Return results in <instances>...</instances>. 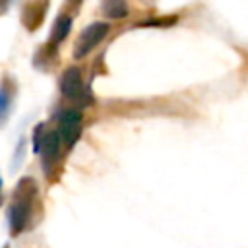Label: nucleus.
I'll return each mask as SVG.
<instances>
[{
    "instance_id": "nucleus-1",
    "label": "nucleus",
    "mask_w": 248,
    "mask_h": 248,
    "mask_svg": "<svg viewBox=\"0 0 248 248\" xmlns=\"http://www.w3.org/2000/svg\"><path fill=\"white\" fill-rule=\"evenodd\" d=\"M39 209V190L31 176L19 178L14 188L12 202L8 207V223L12 236H19L29 231L35 223V211Z\"/></svg>"
},
{
    "instance_id": "nucleus-2",
    "label": "nucleus",
    "mask_w": 248,
    "mask_h": 248,
    "mask_svg": "<svg viewBox=\"0 0 248 248\" xmlns=\"http://www.w3.org/2000/svg\"><path fill=\"white\" fill-rule=\"evenodd\" d=\"M60 140L56 136V132L52 130H45V126H39L35 132V151L41 153L43 159V169L45 172H52V169L58 165L60 161Z\"/></svg>"
},
{
    "instance_id": "nucleus-3",
    "label": "nucleus",
    "mask_w": 248,
    "mask_h": 248,
    "mask_svg": "<svg viewBox=\"0 0 248 248\" xmlns=\"http://www.w3.org/2000/svg\"><path fill=\"white\" fill-rule=\"evenodd\" d=\"M81 128H83V116L79 110H62L56 116V136L60 140L62 145H66L68 149H72L76 145V141L81 136Z\"/></svg>"
},
{
    "instance_id": "nucleus-4",
    "label": "nucleus",
    "mask_w": 248,
    "mask_h": 248,
    "mask_svg": "<svg viewBox=\"0 0 248 248\" xmlns=\"http://www.w3.org/2000/svg\"><path fill=\"white\" fill-rule=\"evenodd\" d=\"M108 33V23L105 21H93L89 23L78 37L76 45H74V58H85Z\"/></svg>"
},
{
    "instance_id": "nucleus-5",
    "label": "nucleus",
    "mask_w": 248,
    "mask_h": 248,
    "mask_svg": "<svg viewBox=\"0 0 248 248\" xmlns=\"http://www.w3.org/2000/svg\"><path fill=\"white\" fill-rule=\"evenodd\" d=\"M60 91L66 99L70 101H85L87 99V87L83 83V76H81V70L76 68V66H70L62 72L60 76Z\"/></svg>"
},
{
    "instance_id": "nucleus-6",
    "label": "nucleus",
    "mask_w": 248,
    "mask_h": 248,
    "mask_svg": "<svg viewBox=\"0 0 248 248\" xmlns=\"http://www.w3.org/2000/svg\"><path fill=\"white\" fill-rule=\"evenodd\" d=\"M48 10V0H31L21 10V23L27 31H35L43 25Z\"/></svg>"
},
{
    "instance_id": "nucleus-7",
    "label": "nucleus",
    "mask_w": 248,
    "mask_h": 248,
    "mask_svg": "<svg viewBox=\"0 0 248 248\" xmlns=\"http://www.w3.org/2000/svg\"><path fill=\"white\" fill-rule=\"evenodd\" d=\"M14 101H16V83L12 81L10 76H4L0 83V126H4V122L8 120Z\"/></svg>"
},
{
    "instance_id": "nucleus-8",
    "label": "nucleus",
    "mask_w": 248,
    "mask_h": 248,
    "mask_svg": "<svg viewBox=\"0 0 248 248\" xmlns=\"http://www.w3.org/2000/svg\"><path fill=\"white\" fill-rule=\"evenodd\" d=\"M70 31H72V17H70V16H66V14H60V16L56 17L54 25H52L48 45L56 46L58 43H62V41L68 37V33H70Z\"/></svg>"
},
{
    "instance_id": "nucleus-9",
    "label": "nucleus",
    "mask_w": 248,
    "mask_h": 248,
    "mask_svg": "<svg viewBox=\"0 0 248 248\" xmlns=\"http://www.w3.org/2000/svg\"><path fill=\"white\" fill-rule=\"evenodd\" d=\"M103 14L110 19H122L128 16V2L126 0H101Z\"/></svg>"
},
{
    "instance_id": "nucleus-10",
    "label": "nucleus",
    "mask_w": 248,
    "mask_h": 248,
    "mask_svg": "<svg viewBox=\"0 0 248 248\" xmlns=\"http://www.w3.org/2000/svg\"><path fill=\"white\" fill-rule=\"evenodd\" d=\"M12 2H14V0H0V16H2V14H6V12L10 10Z\"/></svg>"
},
{
    "instance_id": "nucleus-11",
    "label": "nucleus",
    "mask_w": 248,
    "mask_h": 248,
    "mask_svg": "<svg viewBox=\"0 0 248 248\" xmlns=\"http://www.w3.org/2000/svg\"><path fill=\"white\" fill-rule=\"evenodd\" d=\"M0 202H2V178H0Z\"/></svg>"
},
{
    "instance_id": "nucleus-12",
    "label": "nucleus",
    "mask_w": 248,
    "mask_h": 248,
    "mask_svg": "<svg viewBox=\"0 0 248 248\" xmlns=\"http://www.w3.org/2000/svg\"><path fill=\"white\" fill-rule=\"evenodd\" d=\"M4 248H10V246H8V244H6V246H4Z\"/></svg>"
}]
</instances>
